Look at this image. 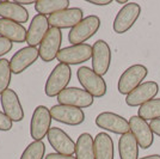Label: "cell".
I'll return each mask as SVG.
<instances>
[{"instance_id":"cell-7","label":"cell","mask_w":160,"mask_h":159,"mask_svg":"<svg viewBox=\"0 0 160 159\" xmlns=\"http://www.w3.org/2000/svg\"><path fill=\"white\" fill-rule=\"evenodd\" d=\"M59 64H65L68 66L72 65H80L92 59V46L88 43L68 46L62 48L58 55Z\"/></svg>"},{"instance_id":"cell-16","label":"cell","mask_w":160,"mask_h":159,"mask_svg":"<svg viewBox=\"0 0 160 159\" xmlns=\"http://www.w3.org/2000/svg\"><path fill=\"white\" fill-rule=\"evenodd\" d=\"M130 133L135 136L138 144L142 150H147L154 142V133L146 120L141 119L139 115L132 116L129 120Z\"/></svg>"},{"instance_id":"cell-5","label":"cell","mask_w":160,"mask_h":159,"mask_svg":"<svg viewBox=\"0 0 160 159\" xmlns=\"http://www.w3.org/2000/svg\"><path fill=\"white\" fill-rule=\"evenodd\" d=\"M52 114L46 105H37L35 108L30 121V135L36 141H42L52 128Z\"/></svg>"},{"instance_id":"cell-13","label":"cell","mask_w":160,"mask_h":159,"mask_svg":"<svg viewBox=\"0 0 160 159\" xmlns=\"http://www.w3.org/2000/svg\"><path fill=\"white\" fill-rule=\"evenodd\" d=\"M111 65V49L104 40L96 41L92 46V69L99 75H105Z\"/></svg>"},{"instance_id":"cell-18","label":"cell","mask_w":160,"mask_h":159,"mask_svg":"<svg viewBox=\"0 0 160 159\" xmlns=\"http://www.w3.org/2000/svg\"><path fill=\"white\" fill-rule=\"evenodd\" d=\"M0 104L2 111L12 122H20L24 119V109L16 91L8 89L0 96Z\"/></svg>"},{"instance_id":"cell-28","label":"cell","mask_w":160,"mask_h":159,"mask_svg":"<svg viewBox=\"0 0 160 159\" xmlns=\"http://www.w3.org/2000/svg\"><path fill=\"white\" fill-rule=\"evenodd\" d=\"M12 79V71L10 66V60L0 59V96L8 90Z\"/></svg>"},{"instance_id":"cell-30","label":"cell","mask_w":160,"mask_h":159,"mask_svg":"<svg viewBox=\"0 0 160 159\" xmlns=\"http://www.w3.org/2000/svg\"><path fill=\"white\" fill-rule=\"evenodd\" d=\"M12 47H13V43L11 41L0 36V58L6 55L7 53H10L12 50Z\"/></svg>"},{"instance_id":"cell-31","label":"cell","mask_w":160,"mask_h":159,"mask_svg":"<svg viewBox=\"0 0 160 159\" xmlns=\"http://www.w3.org/2000/svg\"><path fill=\"white\" fill-rule=\"evenodd\" d=\"M44 159H77L73 156H66V154H60V153H49L46 156Z\"/></svg>"},{"instance_id":"cell-33","label":"cell","mask_w":160,"mask_h":159,"mask_svg":"<svg viewBox=\"0 0 160 159\" xmlns=\"http://www.w3.org/2000/svg\"><path fill=\"white\" fill-rule=\"evenodd\" d=\"M87 3L97 5V6H105V5H110L112 0H87Z\"/></svg>"},{"instance_id":"cell-1","label":"cell","mask_w":160,"mask_h":159,"mask_svg":"<svg viewBox=\"0 0 160 159\" xmlns=\"http://www.w3.org/2000/svg\"><path fill=\"white\" fill-rule=\"evenodd\" d=\"M71 79H72L71 66L65 64H58L50 72L46 81L44 92L48 97H58L63 90L68 87Z\"/></svg>"},{"instance_id":"cell-14","label":"cell","mask_w":160,"mask_h":159,"mask_svg":"<svg viewBox=\"0 0 160 159\" xmlns=\"http://www.w3.org/2000/svg\"><path fill=\"white\" fill-rule=\"evenodd\" d=\"M40 58V49L37 47H24L12 55L10 60V66L12 74H20L27 71Z\"/></svg>"},{"instance_id":"cell-15","label":"cell","mask_w":160,"mask_h":159,"mask_svg":"<svg viewBox=\"0 0 160 159\" xmlns=\"http://www.w3.org/2000/svg\"><path fill=\"white\" fill-rule=\"evenodd\" d=\"M50 114L54 121L67 126H79L85 121V113L82 111V109L74 106L56 104L52 106Z\"/></svg>"},{"instance_id":"cell-21","label":"cell","mask_w":160,"mask_h":159,"mask_svg":"<svg viewBox=\"0 0 160 159\" xmlns=\"http://www.w3.org/2000/svg\"><path fill=\"white\" fill-rule=\"evenodd\" d=\"M28 30L19 23L0 18V36L16 43L27 42Z\"/></svg>"},{"instance_id":"cell-19","label":"cell","mask_w":160,"mask_h":159,"mask_svg":"<svg viewBox=\"0 0 160 159\" xmlns=\"http://www.w3.org/2000/svg\"><path fill=\"white\" fill-rule=\"evenodd\" d=\"M49 29H50V25H49L47 16L36 14L28 28L27 43L29 44V47H37L38 44H41L49 31Z\"/></svg>"},{"instance_id":"cell-20","label":"cell","mask_w":160,"mask_h":159,"mask_svg":"<svg viewBox=\"0 0 160 159\" xmlns=\"http://www.w3.org/2000/svg\"><path fill=\"white\" fill-rule=\"evenodd\" d=\"M0 18L24 24L29 20V12L16 1H0Z\"/></svg>"},{"instance_id":"cell-12","label":"cell","mask_w":160,"mask_h":159,"mask_svg":"<svg viewBox=\"0 0 160 159\" xmlns=\"http://www.w3.org/2000/svg\"><path fill=\"white\" fill-rule=\"evenodd\" d=\"M159 92V85L155 81H143L140 86H138L134 91L126 96V104L132 108H136L146 104L147 102L155 98Z\"/></svg>"},{"instance_id":"cell-22","label":"cell","mask_w":160,"mask_h":159,"mask_svg":"<svg viewBox=\"0 0 160 159\" xmlns=\"http://www.w3.org/2000/svg\"><path fill=\"white\" fill-rule=\"evenodd\" d=\"M94 156L96 159H113L115 146L112 138L108 133H98L94 138Z\"/></svg>"},{"instance_id":"cell-17","label":"cell","mask_w":160,"mask_h":159,"mask_svg":"<svg viewBox=\"0 0 160 159\" xmlns=\"http://www.w3.org/2000/svg\"><path fill=\"white\" fill-rule=\"evenodd\" d=\"M47 139L56 153L66 156H73V153H75V142L61 128L52 127L48 133Z\"/></svg>"},{"instance_id":"cell-8","label":"cell","mask_w":160,"mask_h":159,"mask_svg":"<svg viewBox=\"0 0 160 159\" xmlns=\"http://www.w3.org/2000/svg\"><path fill=\"white\" fill-rule=\"evenodd\" d=\"M58 102L61 105H69L79 109L90 108L93 104L94 97L86 90L80 87H67L58 96Z\"/></svg>"},{"instance_id":"cell-11","label":"cell","mask_w":160,"mask_h":159,"mask_svg":"<svg viewBox=\"0 0 160 159\" xmlns=\"http://www.w3.org/2000/svg\"><path fill=\"white\" fill-rule=\"evenodd\" d=\"M84 12L79 7H69L58 13H54L48 17L50 28L56 29H73L84 19Z\"/></svg>"},{"instance_id":"cell-35","label":"cell","mask_w":160,"mask_h":159,"mask_svg":"<svg viewBox=\"0 0 160 159\" xmlns=\"http://www.w3.org/2000/svg\"><path fill=\"white\" fill-rule=\"evenodd\" d=\"M139 159H160V154H151V156H146Z\"/></svg>"},{"instance_id":"cell-36","label":"cell","mask_w":160,"mask_h":159,"mask_svg":"<svg viewBox=\"0 0 160 159\" xmlns=\"http://www.w3.org/2000/svg\"><path fill=\"white\" fill-rule=\"evenodd\" d=\"M116 3L117 4H124V5H127L129 1H127V0H116Z\"/></svg>"},{"instance_id":"cell-2","label":"cell","mask_w":160,"mask_h":159,"mask_svg":"<svg viewBox=\"0 0 160 159\" xmlns=\"http://www.w3.org/2000/svg\"><path fill=\"white\" fill-rule=\"evenodd\" d=\"M77 78L84 90L91 93L94 98H102L107 95L108 86L104 78L97 74L92 68L81 66L77 71Z\"/></svg>"},{"instance_id":"cell-3","label":"cell","mask_w":160,"mask_h":159,"mask_svg":"<svg viewBox=\"0 0 160 159\" xmlns=\"http://www.w3.org/2000/svg\"><path fill=\"white\" fill-rule=\"evenodd\" d=\"M148 75V68L145 65L135 64L128 67L124 72L121 74L118 83H117V90L121 95L128 96L129 93L134 91L138 86H140Z\"/></svg>"},{"instance_id":"cell-4","label":"cell","mask_w":160,"mask_h":159,"mask_svg":"<svg viewBox=\"0 0 160 159\" xmlns=\"http://www.w3.org/2000/svg\"><path fill=\"white\" fill-rule=\"evenodd\" d=\"M100 28V19L98 16H87L68 33V41L72 46L82 44L98 33Z\"/></svg>"},{"instance_id":"cell-10","label":"cell","mask_w":160,"mask_h":159,"mask_svg":"<svg viewBox=\"0 0 160 159\" xmlns=\"http://www.w3.org/2000/svg\"><path fill=\"white\" fill-rule=\"evenodd\" d=\"M62 33L60 29L50 28L40 44V58L44 62H50L58 58L61 50Z\"/></svg>"},{"instance_id":"cell-24","label":"cell","mask_w":160,"mask_h":159,"mask_svg":"<svg viewBox=\"0 0 160 159\" xmlns=\"http://www.w3.org/2000/svg\"><path fill=\"white\" fill-rule=\"evenodd\" d=\"M75 158L96 159L94 156V138L90 133H82L75 142Z\"/></svg>"},{"instance_id":"cell-6","label":"cell","mask_w":160,"mask_h":159,"mask_svg":"<svg viewBox=\"0 0 160 159\" xmlns=\"http://www.w3.org/2000/svg\"><path fill=\"white\" fill-rule=\"evenodd\" d=\"M141 14V6L138 3H128L116 14L112 23V29L116 33H126L129 31Z\"/></svg>"},{"instance_id":"cell-34","label":"cell","mask_w":160,"mask_h":159,"mask_svg":"<svg viewBox=\"0 0 160 159\" xmlns=\"http://www.w3.org/2000/svg\"><path fill=\"white\" fill-rule=\"evenodd\" d=\"M16 3L19 4V5H22V6H24V5H31V4H35L36 1H33V0H17Z\"/></svg>"},{"instance_id":"cell-32","label":"cell","mask_w":160,"mask_h":159,"mask_svg":"<svg viewBox=\"0 0 160 159\" xmlns=\"http://www.w3.org/2000/svg\"><path fill=\"white\" fill-rule=\"evenodd\" d=\"M149 126H151V128H152V132L160 138V119L151 121V122H149Z\"/></svg>"},{"instance_id":"cell-25","label":"cell","mask_w":160,"mask_h":159,"mask_svg":"<svg viewBox=\"0 0 160 159\" xmlns=\"http://www.w3.org/2000/svg\"><path fill=\"white\" fill-rule=\"evenodd\" d=\"M69 0H37L35 3V10L42 16H52L69 8Z\"/></svg>"},{"instance_id":"cell-26","label":"cell","mask_w":160,"mask_h":159,"mask_svg":"<svg viewBox=\"0 0 160 159\" xmlns=\"http://www.w3.org/2000/svg\"><path fill=\"white\" fill-rule=\"evenodd\" d=\"M138 115L141 119L146 121H154V120L160 119V98H154V100L147 102L146 104L140 106Z\"/></svg>"},{"instance_id":"cell-23","label":"cell","mask_w":160,"mask_h":159,"mask_svg":"<svg viewBox=\"0 0 160 159\" xmlns=\"http://www.w3.org/2000/svg\"><path fill=\"white\" fill-rule=\"evenodd\" d=\"M139 148L140 146L130 132L121 135L118 140L120 159H139Z\"/></svg>"},{"instance_id":"cell-29","label":"cell","mask_w":160,"mask_h":159,"mask_svg":"<svg viewBox=\"0 0 160 159\" xmlns=\"http://www.w3.org/2000/svg\"><path fill=\"white\" fill-rule=\"evenodd\" d=\"M13 126V122L6 116V114L0 110V131L1 132H8Z\"/></svg>"},{"instance_id":"cell-27","label":"cell","mask_w":160,"mask_h":159,"mask_svg":"<svg viewBox=\"0 0 160 159\" xmlns=\"http://www.w3.org/2000/svg\"><path fill=\"white\" fill-rule=\"evenodd\" d=\"M46 154V145L43 141H36L33 140L25 147L23 151L20 159H43Z\"/></svg>"},{"instance_id":"cell-9","label":"cell","mask_w":160,"mask_h":159,"mask_svg":"<svg viewBox=\"0 0 160 159\" xmlns=\"http://www.w3.org/2000/svg\"><path fill=\"white\" fill-rule=\"evenodd\" d=\"M94 122H96L97 127H99L104 131H108V132L113 133V134L123 135L126 133L130 132L129 121L116 113L103 111L96 117Z\"/></svg>"}]
</instances>
